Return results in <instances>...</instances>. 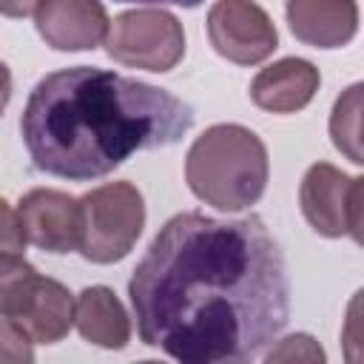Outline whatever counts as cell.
<instances>
[{"mask_svg":"<svg viewBox=\"0 0 364 364\" xmlns=\"http://www.w3.org/2000/svg\"><path fill=\"white\" fill-rule=\"evenodd\" d=\"M142 344L182 364L247 361L290 318L284 256L259 216H171L128 282Z\"/></svg>","mask_w":364,"mask_h":364,"instance_id":"obj_1","label":"cell"},{"mask_svg":"<svg viewBox=\"0 0 364 364\" xmlns=\"http://www.w3.org/2000/svg\"><path fill=\"white\" fill-rule=\"evenodd\" d=\"M191 125L193 108L171 91L91 65L46 74L20 117L34 168L71 182L100 179L136 151L173 145Z\"/></svg>","mask_w":364,"mask_h":364,"instance_id":"obj_2","label":"cell"},{"mask_svg":"<svg viewBox=\"0 0 364 364\" xmlns=\"http://www.w3.org/2000/svg\"><path fill=\"white\" fill-rule=\"evenodd\" d=\"M267 148L245 125L219 122L193 139L185 156V179L196 199L216 210H242L267 188Z\"/></svg>","mask_w":364,"mask_h":364,"instance_id":"obj_3","label":"cell"},{"mask_svg":"<svg viewBox=\"0 0 364 364\" xmlns=\"http://www.w3.org/2000/svg\"><path fill=\"white\" fill-rule=\"evenodd\" d=\"M145 228V202L136 185L108 182L80 199V253L94 264L125 259Z\"/></svg>","mask_w":364,"mask_h":364,"instance_id":"obj_4","label":"cell"},{"mask_svg":"<svg viewBox=\"0 0 364 364\" xmlns=\"http://www.w3.org/2000/svg\"><path fill=\"white\" fill-rule=\"evenodd\" d=\"M105 51L128 68L162 74L185 57V28L165 9L122 11L108 26Z\"/></svg>","mask_w":364,"mask_h":364,"instance_id":"obj_5","label":"cell"},{"mask_svg":"<svg viewBox=\"0 0 364 364\" xmlns=\"http://www.w3.org/2000/svg\"><path fill=\"white\" fill-rule=\"evenodd\" d=\"M361 176H347L330 162H316L307 168L299 188V202L304 219L318 236H353L361 242Z\"/></svg>","mask_w":364,"mask_h":364,"instance_id":"obj_6","label":"cell"},{"mask_svg":"<svg viewBox=\"0 0 364 364\" xmlns=\"http://www.w3.org/2000/svg\"><path fill=\"white\" fill-rule=\"evenodd\" d=\"M208 37L219 57L236 65H256L279 46V31L253 0H216L208 11Z\"/></svg>","mask_w":364,"mask_h":364,"instance_id":"obj_7","label":"cell"},{"mask_svg":"<svg viewBox=\"0 0 364 364\" xmlns=\"http://www.w3.org/2000/svg\"><path fill=\"white\" fill-rule=\"evenodd\" d=\"M17 216L26 242L40 250L71 253L80 247V199L54 188H34L20 199Z\"/></svg>","mask_w":364,"mask_h":364,"instance_id":"obj_8","label":"cell"},{"mask_svg":"<svg viewBox=\"0 0 364 364\" xmlns=\"http://www.w3.org/2000/svg\"><path fill=\"white\" fill-rule=\"evenodd\" d=\"M34 26L57 51H88L105 40L111 20L100 0H37Z\"/></svg>","mask_w":364,"mask_h":364,"instance_id":"obj_9","label":"cell"},{"mask_svg":"<svg viewBox=\"0 0 364 364\" xmlns=\"http://www.w3.org/2000/svg\"><path fill=\"white\" fill-rule=\"evenodd\" d=\"M284 14L293 37L313 48H341L358 31L355 0H287Z\"/></svg>","mask_w":364,"mask_h":364,"instance_id":"obj_10","label":"cell"},{"mask_svg":"<svg viewBox=\"0 0 364 364\" xmlns=\"http://www.w3.org/2000/svg\"><path fill=\"white\" fill-rule=\"evenodd\" d=\"M318 68L301 57H284L262 68L250 82V100L270 114H296L318 91Z\"/></svg>","mask_w":364,"mask_h":364,"instance_id":"obj_11","label":"cell"},{"mask_svg":"<svg viewBox=\"0 0 364 364\" xmlns=\"http://www.w3.org/2000/svg\"><path fill=\"white\" fill-rule=\"evenodd\" d=\"M74 324L88 344L122 350L131 341V318L111 287H85L74 301Z\"/></svg>","mask_w":364,"mask_h":364,"instance_id":"obj_12","label":"cell"},{"mask_svg":"<svg viewBox=\"0 0 364 364\" xmlns=\"http://www.w3.org/2000/svg\"><path fill=\"white\" fill-rule=\"evenodd\" d=\"M34 344H54L68 336L74 324V296L57 279L40 276L23 313L11 318Z\"/></svg>","mask_w":364,"mask_h":364,"instance_id":"obj_13","label":"cell"},{"mask_svg":"<svg viewBox=\"0 0 364 364\" xmlns=\"http://www.w3.org/2000/svg\"><path fill=\"white\" fill-rule=\"evenodd\" d=\"M40 273L23 259V253H0V316L17 318L28 304Z\"/></svg>","mask_w":364,"mask_h":364,"instance_id":"obj_14","label":"cell"},{"mask_svg":"<svg viewBox=\"0 0 364 364\" xmlns=\"http://www.w3.org/2000/svg\"><path fill=\"white\" fill-rule=\"evenodd\" d=\"M361 85H350L333 105L330 114V136L333 145L355 165H361Z\"/></svg>","mask_w":364,"mask_h":364,"instance_id":"obj_15","label":"cell"},{"mask_svg":"<svg viewBox=\"0 0 364 364\" xmlns=\"http://www.w3.org/2000/svg\"><path fill=\"white\" fill-rule=\"evenodd\" d=\"M31 338L11 321L0 318V361H34Z\"/></svg>","mask_w":364,"mask_h":364,"instance_id":"obj_16","label":"cell"},{"mask_svg":"<svg viewBox=\"0 0 364 364\" xmlns=\"http://www.w3.org/2000/svg\"><path fill=\"white\" fill-rule=\"evenodd\" d=\"M290 358H301V361H324V350L304 333L284 338L276 350L267 353V361H290Z\"/></svg>","mask_w":364,"mask_h":364,"instance_id":"obj_17","label":"cell"},{"mask_svg":"<svg viewBox=\"0 0 364 364\" xmlns=\"http://www.w3.org/2000/svg\"><path fill=\"white\" fill-rule=\"evenodd\" d=\"M23 247H26V233L20 216L6 199H0V253H23Z\"/></svg>","mask_w":364,"mask_h":364,"instance_id":"obj_18","label":"cell"},{"mask_svg":"<svg viewBox=\"0 0 364 364\" xmlns=\"http://www.w3.org/2000/svg\"><path fill=\"white\" fill-rule=\"evenodd\" d=\"M37 0H0V14L3 17H26L31 14Z\"/></svg>","mask_w":364,"mask_h":364,"instance_id":"obj_19","label":"cell"},{"mask_svg":"<svg viewBox=\"0 0 364 364\" xmlns=\"http://www.w3.org/2000/svg\"><path fill=\"white\" fill-rule=\"evenodd\" d=\"M9 100H11V71H9V65L0 60V117H3L6 105H9Z\"/></svg>","mask_w":364,"mask_h":364,"instance_id":"obj_20","label":"cell"},{"mask_svg":"<svg viewBox=\"0 0 364 364\" xmlns=\"http://www.w3.org/2000/svg\"><path fill=\"white\" fill-rule=\"evenodd\" d=\"M119 3H171V6H199L202 0H119Z\"/></svg>","mask_w":364,"mask_h":364,"instance_id":"obj_21","label":"cell"}]
</instances>
